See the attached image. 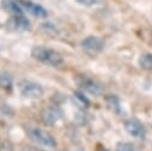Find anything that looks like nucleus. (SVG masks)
Returning <instances> with one entry per match:
<instances>
[{"mask_svg":"<svg viewBox=\"0 0 152 151\" xmlns=\"http://www.w3.org/2000/svg\"><path fill=\"white\" fill-rule=\"evenodd\" d=\"M76 1L84 5V6H91V5H95L99 0H76Z\"/></svg>","mask_w":152,"mask_h":151,"instance_id":"15","label":"nucleus"},{"mask_svg":"<svg viewBox=\"0 0 152 151\" xmlns=\"http://www.w3.org/2000/svg\"><path fill=\"white\" fill-rule=\"evenodd\" d=\"M13 87V77L10 73L5 70H0V89L2 90H11Z\"/></svg>","mask_w":152,"mask_h":151,"instance_id":"10","label":"nucleus"},{"mask_svg":"<svg viewBox=\"0 0 152 151\" xmlns=\"http://www.w3.org/2000/svg\"><path fill=\"white\" fill-rule=\"evenodd\" d=\"M74 96H75V99L82 105V106H88V103H89V101H88V99L83 95V93H80V92H76V93H74Z\"/></svg>","mask_w":152,"mask_h":151,"instance_id":"14","label":"nucleus"},{"mask_svg":"<svg viewBox=\"0 0 152 151\" xmlns=\"http://www.w3.org/2000/svg\"><path fill=\"white\" fill-rule=\"evenodd\" d=\"M151 44H152V42H151Z\"/></svg>","mask_w":152,"mask_h":151,"instance_id":"19","label":"nucleus"},{"mask_svg":"<svg viewBox=\"0 0 152 151\" xmlns=\"http://www.w3.org/2000/svg\"><path fill=\"white\" fill-rule=\"evenodd\" d=\"M1 7L6 13H8L11 15V18L25 14V11L21 8L18 0H2Z\"/></svg>","mask_w":152,"mask_h":151,"instance_id":"8","label":"nucleus"},{"mask_svg":"<svg viewBox=\"0 0 152 151\" xmlns=\"http://www.w3.org/2000/svg\"><path fill=\"white\" fill-rule=\"evenodd\" d=\"M31 56L36 61H38L45 65L53 67V68H58V67L63 65V63H64V58L61 52H58L57 50L51 49L49 46H45V45L33 46L31 50Z\"/></svg>","mask_w":152,"mask_h":151,"instance_id":"1","label":"nucleus"},{"mask_svg":"<svg viewBox=\"0 0 152 151\" xmlns=\"http://www.w3.org/2000/svg\"><path fill=\"white\" fill-rule=\"evenodd\" d=\"M81 48L89 55L94 56L103 51L104 49V40L97 36H88L81 42Z\"/></svg>","mask_w":152,"mask_h":151,"instance_id":"5","label":"nucleus"},{"mask_svg":"<svg viewBox=\"0 0 152 151\" xmlns=\"http://www.w3.org/2000/svg\"><path fill=\"white\" fill-rule=\"evenodd\" d=\"M115 151H139L133 144L126 143V141H120L115 146Z\"/></svg>","mask_w":152,"mask_h":151,"instance_id":"12","label":"nucleus"},{"mask_svg":"<svg viewBox=\"0 0 152 151\" xmlns=\"http://www.w3.org/2000/svg\"><path fill=\"white\" fill-rule=\"evenodd\" d=\"M102 151H107V150H102Z\"/></svg>","mask_w":152,"mask_h":151,"instance_id":"18","label":"nucleus"},{"mask_svg":"<svg viewBox=\"0 0 152 151\" xmlns=\"http://www.w3.org/2000/svg\"><path fill=\"white\" fill-rule=\"evenodd\" d=\"M18 89H19L20 94L25 99H28V100H38L44 94V89L40 83L32 81V80H27V78L19 81Z\"/></svg>","mask_w":152,"mask_h":151,"instance_id":"3","label":"nucleus"},{"mask_svg":"<svg viewBox=\"0 0 152 151\" xmlns=\"http://www.w3.org/2000/svg\"><path fill=\"white\" fill-rule=\"evenodd\" d=\"M74 80L82 92H86L95 96L101 95L103 93V86L94 77H90L88 75H76Z\"/></svg>","mask_w":152,"mask_h":151,"instance_id":"4","label":"nucleus"},{"mask_svg":"<svg viewBox=\"0 0 152 151\" xmlns=\"http://www.w3.org/2000/svg\"><path fill=\"white\" fill-rule=\"evenodd\" d=\"M20 151H42V150H39L38 147H36V146H31V145H25Z\"/></svg>","mask_w":152,"mask_h":151,"instance_id":"16","label":"nucleus"},{"mask_svg":"<svg viewBox=\"0 0 152 151\" xmlns=\"http://www.w3.org/2000/svg\"><path fill=\"white\" fill-rule=\"evenodd\" d=\"M138 64L141 69L152 73V54L151 52L141 54L138 58Z\"/></svg>","mask_w":152,"mask_h":151,"instance_id":"11","label":"nucleus"},{"mask_svg":"<svg viewBox=\"0 0 152 151\" xmlns=\"http://www.w3.org/2000/svg\"><path fill=\"white\" fill-rule=\"evenodd\" d=\"M25 133L26 136L37 145L46 147V149H55L57 146V140L56 138L49 133L48 131L36 127V126H26L25 127Z\"/></svg>","mask_w":152,"mask_h":151,"instance_id":"2","label":"nucleus"},{"mask_svg":"<svg viewBox=\"0 0 152 151\" xmlns=\"http://www.w3.org/2000/svg\"><path fill=\"white\" fill-rule=\"evenodd\" d=\"M61 118H62V112L56 107H48L42 113V120L50 126L58 122Z\"/></svg>","mask_w":152,"mask_h":151,"instance_id":"9","label":"nucleus"},{"mask_svg":"<svg viewBox=\"0 0 152 151\" xmlns=\"http://www.w3.org/2000/svg\"><path fill=\"white\" fill-rule=\"evenodd\" d=\"M124 126L126 132L135 139H144L146 137V127L142 121L137 118H128L127 120H125Z\"/></svg>","mask_w":152,"mask_h":151,"instance_id":"6","label":"nucleus"},{"mask_svg":"<svg viewBox=\"0 0 152 151\" xmlns=\"http://www.w3.org/2000/svg\"><path fill=\"white\" fill-rule=\"evenodd\" d=\"M75 151H83V150H75Z\"/></svg>","mask_w":152,"mask_h":151,"instance_id":"17","label":"nucleus"},{"mask_svg":"<svg viewBox=\"0 0 152 151\" xmlns=\"http://www.w3.org/2000/svg\"><path fill=\"white\" fill-rule=\"evenodd\" d=\"M107 103H108V106H109L114 112L119 113V111H120V101H119V99H118L116 96L110 95L109 97H107Z\"/></svg>","mask_w":152,"mask_h":151,"instance_id":"13","label":"nucleus"},{"mask_svg":"<svg viewBox=\"0 0 152 151\" xmlns=\"http://www.w3.org/2000/svg\"><path fill=\"white\" fill-rule=\"evenodd\" d=\"M18 2L20 4L21 8L26 13H28V14L36 17V18L44 19V18L48 17V11L42 5H39L37 2H33V1H30V0H18Z\"/></svg>","mask_w":152,"mask_h":151,"instance_id":"7","label":"nucleus"}]
</instances>
